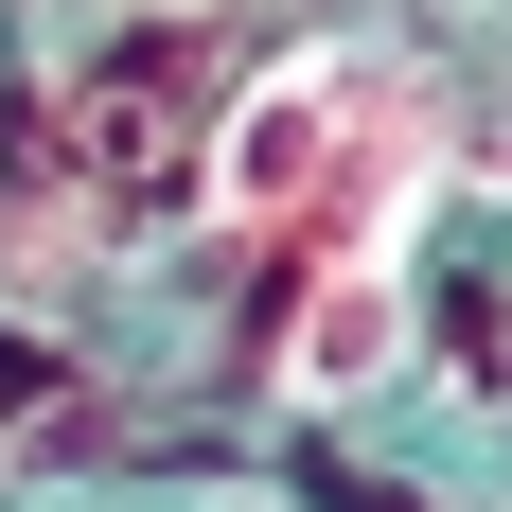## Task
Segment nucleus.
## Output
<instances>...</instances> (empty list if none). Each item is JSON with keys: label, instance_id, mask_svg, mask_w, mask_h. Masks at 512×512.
Wrapping results in <instances>:
<instances>
[{"label": "nucleus", "instance_id": "1", "mask_svg": "<svg viewBox=\"0 0 512 512\" xmlns=\"http://www.w3.org/2000/svg\"><path fill=\"white\" fill-rule=\"evenodd\" d=\"M442 89L371 36H301L212 124V230L283 248V407H354L407 354V265L442 212Z\"/></svg>", "mask_w": 512, "mask_h": 512}]
</instances>
